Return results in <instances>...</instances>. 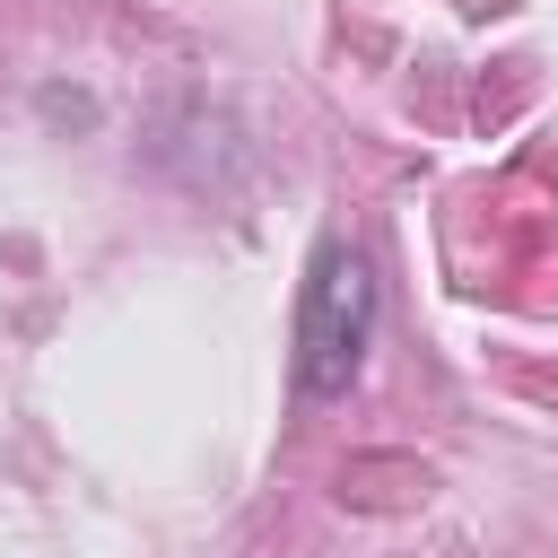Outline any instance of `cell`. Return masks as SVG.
<instances>
[{
  "label": "cell",
  "instance_id": "obj_1",
  "mask_svg": "<svg viewBox=\"0 0 558 558\" xmlns=\"http://www.w3.org/2000/svg\"><path fill=\"white\" fill-rule=\"evenodd\" d=\"M375 340V270L357 244H323L305 262V296H296V392L331 401L357 384Z\"/></svg>",
  "mask_w": 558,
  "mask_h": 558
}]
</instances>
